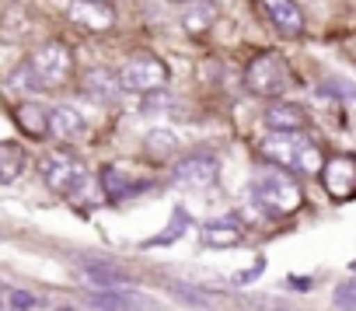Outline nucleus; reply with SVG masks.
<instances>
[{"instance_id":"22","label":"nucleus","mask_w":356,"mask_h":311,"mask_svg":"<svg viewBox=\"0 0 356 311\" xmlns=\"http://www.w3.org/2000/svg\"><path fill=\"white\" fill-rule=\"evenodd\" d=\"M335 304H339L342 311H353V280H346V283L335 290Z\"/></svg>"},{"instance_id":"20","label":"nucleus","mask_w":356,"mask_h":311,"mask_svg":"<svg viewBox=\"0 0 356 311\" xmlns=\"http://www.w3.org/2000/svg\"><path fill=\"white\" fill-rule=\"evenodd\" d=\"M182 228H186V214H182V210H175V221H171V228H168L164 234H157V238H150V241H147V248H154V245H168V241H175L178 234H182Z\"/></svg>"},{"instance_id":"1","label":"nucleus","mask_w":356,"mask_h":311,"mask_svg":"<svg viewBox=\"0 0 356 311\" xmlns=\"http://www.w3.org/2000/svg\"><path fill=\"white\" fill-rule=\"evenodd\" d=\"M262 154H266L273 165H280L286 172H297V175H314L321 168V161H325L318 143L307 133H300V129H290V133L273 129L262 140Z\"/></svg>"},{"instance_id":"4","label":"nucleus","mask_w":356,"mask_h":311,"mask_svg":"<svg viewBox=\"0 0 356 311\" xmlns=\"http://www.w3.org/2000/svg\"><path fill=\"white\" fill-rule=\"evenodd\" d=\"M39 172H42L46 186H49L53 193H63V196L77 193V189L84 186V179H88L84 161H81V158H74V154H63V150L46 154V158L39 161Z\"/></svg>"},{"instance_id":"9","label":"nucleus","mask_w":356,"mask_h":311,"mask_svg":"<svg viewBox=\"0 0 356 311\" xmlns=\"http://www.w3.org/2000/svg\"><path fill=\"white\" fill-rule=\"evenodd\" d=\"M321 179H325V189L335 196V200H349L353 189H356V165L353 158H332L328 165L321 161Z\"/></svg>"},{"instance_id":"18","label":"nucleus","mask_w":356,"mask_h":311,"mask_svg":"<svg viewBox=\"0 0 356 311\" xmlns=\"http://www.w3.org/2000/svg\"><path fill=\"white\" fill-rule=\"evenodd\" d=\"M147 150L154 154V158H171V154H178V136L171 129H150L147 133Z\"/></svg>"},{"instance_id":"10","label":"nucleus","mask_w":356,"mask_h":311,"mask_svg":"<svg viewBox=\"0 0 356 311\" xmlns=\"http://www.w3.org/2000/svg\"><path fill=\"white\" fill-rule=\"evenodd\" d=\"M262 11L269 15V22L280 35L297 39L304 32V15H300V8L293 4V0H262Z\"/></svg>"},{"instance_id":"7","label":"nucleus","mask_w":356,"mask_h":311,"mask_svg":"<svg viewBox=\"0 0 356 311\" xmlns=\"http://www.w3.org/2000/svg\"><path fill=\"white\" fill-rule=\"evenodd\" d=\"M217 175H220V161L213 154H189V158H182L175 165V182L182 189H193V193L213 189Z\"/></svg>"},{"instance_id":"3","label":"nucleus","mask_w":356,"mask_h":311,"mask_svg":"<svg viewBox=\"0 0 356 311\" xmlns=\"http://www.w3.org/2000/svg\"><path fill=\"white\" fill-rule=\"evenodd\" d=\"M245 84L252 95H262V98H276L286 91L290 84V67L280 53H259L248 67H245Z\"/></svg>"},{"instance_id":"21","label":"nucleus","mask_w":356,"mask_h":311,"mask_svg":"<svg viewBox=\"0 0 356 311\" xmlns=\"http://www.w3.org/2000/svg\"><path fill=\"white\" fill-rule=\"evenodd\" d=\"M32 304H35V297L29 290H8V308L11 311H29Z\"/></svg>"},{"instance_id":"24","label":"nucleus","mask_w":356,"mask_h":311,"mask_svg":"<svg viewBox=\"0 0 356 311\" xmlns=\"http://www.w3.org/2000/svg\"><path fill=\"white\" fill-rule=\"evenodd\" d=\"M168 4H189V0H168Z\"/></svg>"},{"instance_id":"14","label":"nucleus","mask_w":356,"mask_h":311,"mask_svg":"<svg viewBox=\"0 0 356 311\" xmlns=\"http://www.w3.org/2000/svg\"><path fill=\"white\" fill-rule=\"evenodd\" d=\"M200 241H203V248H234V245H241V228L231 221H213V224H203Z\"/></svg>"},{"instance_id":"13","label":"nucleus","mask_w":356,"mask_h":311,"mask_svg":"<svg viewBox=\"0 0 356 311\" xmlns=\"http://www.w3.org/2000/svg\"><path fill=\"white\" fill-rule=\"evenodd\" d=\"M81 91L88 95V98H95V102H115L119 98V77L115 74H108V70H88L84 74V81H81Z\"/></svg>"},{"instance_id":"12","label":"nucleus","mask_w":356,"mask_h":311,"mask_svg":"<svg viewBox=\"0 0 356 311\" xmlns=\"http://www.w3.org/2000/svg\"><path fill=\"white\" fill-rule=\"evenodd\" d=\"M266 126L269 129H280V133H290V129H304L307 126V112L293 102H273L266 109Z\"/></svg>"},{"instance_id":"16","label":"nucleus","mask_w":356,"mask_h":311,"mask_svg":"<svg viewBox=\"0 0 356 311\" xmlns=\"http://www.w3.org/2000/svg\"><path fill=\"white\" fill-rule=\"evenodd\" d=\"M217 22V8L210 4V0H189V8H186V15H182V25H186V32H193V35H203L210 25Z\"/></svg>"},{"instance_id":"2","label":"nucleus","mask_w":356,"mask_h":311,"mask_svg":"<svg viewBox=\"0 0 356 311\" xmlns=\"http://www.w3.org/2000/svg\"><path fill=\"white\" fill-rule=\"evenodd\" d=\"M252 189H255V200H259V203L266 207V214H273V217L293 214V210L300 207V200H304L300 182H297L286 168H280V165L259 168L255 179H252Z\"/></svg>"},{"instance_id":"19","label":"nucleus","mask_w":356,"mask_h":311,"mask_svg":"<svg viewBox=\"0 0 356 311\" xmlns=\"http://www.w3.org/2000/svg\"><path fill=\"white\" fill-rule=\"evenodd\" d=\"M102 186H105L108 196H126V193L133 189V182H129L119 168H105V172H102Z\"/></svg>"},{"instance_id":"23","label":"nucleus","mask_w":356,"mask_h":311,"mask_svg":"<svg viewBox=\"0 0 356 311\" xmlns=\"http://www.w3.org/2000/svg\"><path fill=\"white\" fill-rule=\"evenodd\" d=\"M4 308H8V290L0 287V311H4Z\"/></svg>"},{"instance_id":"11","label":"nucleus","mask_w":356,"mask_h":311,"mask_svg":"<svg viewBox=\"0 0 356 311\" xmlns=\"http://www.w3.org/2000/svg\"><path fill=\"white\" fill-rule=\"evenodd\" d=\"M84 129H88L84 115L70 105H56L46 112V133H53L56 140H81Z\"/></svg>"},{"instance_id":"6","label":"nucleus","mask_w":356,"mask_h":311,"mask_svg":"<svg viewBox=\"0 0 356 311\" xmlns=\"http://www.w3.org/2000/svg\"><path fill=\"white\" fill-rule=\"evenodd\" d=\"M164 84H168V67L157 56H133V60H126V67L119 74V88L136 91V95L161 91Z\"/></svg>"},{"instance_id":"8","label":"nucleus","mask_w":356,"mask_h":311,"mask_svg":"<svg viewBox=\"0 0 356 311\" xmlns=\"http://www.w3.org/2000/svg\"><path fill=\"white\" fill-rule=\"evenodd\" d=\"M67 15L74 25H81L88 32H108L115 25V11L108 8V0H70Z\"/></svg>"},{"instance_id":"17","label":"nucleus","mask_w":356,"mask_h":311,"mask_svg":"<svg viewBox=\"0 0 356 311\" xmlns=\"http://www.w3.org/2000/svg\"><path fill=\"white\" fill-rule=\"evenodd\" d=\"M81 262H84V280L95 283V287H102V290H122V287L129 283L122 273H115V269L105 266V262H91V259H81Z\"/></svg>"},{"instance_id":"5","label":"nucleus","mask_w":356,"mask_h":311,"mask_svg":"<svg viewBox=\"0 0 356 311\" xmlns=\"http://www.w3.org/2000/svg\"><path fill=\"white\" fill-rule=\"evenodd\" d=\"M25 67L32 70V77L39 81V88H49V84H63V81L70 77L74 56H70V49H67L63 42H46V46H39V49L29 56Z\"/></svg>"},{"instance_id":"15","label":"nucleus","mask_w":356,"mask_h":311,"mask_svg":"<svg viewBox=\"0 0 356 311\" xmlns=\"http://www.w3.org/2000/svg\"><path fill=\"white\" fill-rule=\"evenodd\" d=\"M25 150L15 143H0V186H11L25 175Z\"/></svg>"}]
</instances>
